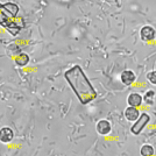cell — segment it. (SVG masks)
Instances as JSON below:
<instances>
[{
  "instance_id": "cell-3",
  "label": "cell",
  "mask_w": 156,
  "mask_h": 156,
  "mask_svg": "<svg viewBox=\"0 0 156 156\" xmlns=\"http://www.w3.org/2000/svg\"><path fill=\"white\" fill-rule=\"evenodd\" d=\"M0 13H2L8 19H13L19 13V6L14 2H6L0 8Z\"/></svg>"
},
{
  "instance_id": "cell-12",
  "label": "cell",
  "mask_w": 156,
  "mask_h": 156,
  "mask_svg": "<svg viewBox=\"0 0 156 156\" xmlns=\"http://www.w3.org/2000/svg\"><path fill=\"white\" fill-rule=\"evenodd\" d=\"M154 97H155V92L153 91V90H149V91H147L144 93L142 99L148 106H153L154 105Z\"/></svg>"
},
{
  "instance_id": "cell-7",
  "label": "cell",
  "mask_w": 156,
  "mask_h": 156,
  "mask_svg": "<svg viewBox=\"0 0 156 156\" xmlns=\"http://www.w3.org/2000/svg\"><path fill=\"white\" fill-rule=\"evenodd\" d=\"M96 129H97L98 134H100V135H107V134H110L112 127H111V124L107 120H99Z\"/></svg>"
},
{
  "instance_id": "cell-4",
  "label": "cell",
  "mask_w": 156,
  "mask_h": 156,
  "mask_svg": "<svg viewBox=\"0 0 156 156\" xmlns=\"http://www.w3.org/2000/svg\"><path fill=\"white\" fill-rule=\"evenodd\" d=\"M140 36H141L142 41H144V42H150V41H153V40L155 39L156 30L153 27L144 26L140 30Z\"/></svg>"
},
{
  "instance_id": "cell-14",
  "label": "cell",
  "mask_w": 156,
  "mask_h": 156,
  "mask_svg": "<svg viewBox=\"0 0 156 156\" xmlns=\"http://www.w3.org/2000/svg\"><path fill=\"white\" fill-rule=\"evenodd\" d=\"M147 79H148V82H149L150 84L156 85V70L148 72L147 73Z\"/></svg>"
},
{
  "instance_id": "cell-8",
  "label": "cell",
  "mask_w": 156,
  "mask_h": 156,
  "mask_svg": "<svg viewBox=\"0 0 156 156\" xmlns=\"http://www.w3.org/2000/svg\"><path fill=\"white\" fill-rule=\"evenodd\" d=\"M140 117V112L136 107H132V106H128L126 110H125V118L128 120V121H132L134 122L135 120H137V118Z\"/></svg>"
},
{
  "instance_id": "cell-13",
  "label": "cell",
  "mask_w": 156,
  "mask_h": 156,
  "mask_svg": "<svg viewBox=\"0 0 156 156\" xmlns=\"http://www.w3.org/2000/svg\"><path fill=\"white\" fill-rule=\"evenodd\" d=\"M140 155L141 156H153L154 155V148L149 144H144L140 149Z\"/></svg>"
},
{
  "instance_id": "cell-2",
  "label": "cell",
  "mask_w": 156,
  "mask_h": 156,
  "mask_svg": "<svg viewBox=\"0 0 156 156\" xmlns=\"http://www.w3.org/2000/svg\"><path fill=\"white\" fill-rule=\"evenodd\" d=\"M149 120H150V117L147 113L140 114V117L137 118V120L134 121V125L130 127V132H132L134 135H139L143 130V128L147 126V124L149 122Z\"/></svg>"
},
{
  "instance_id": "cell-6",
  "label": "cell",
  "mask_w": 156,
  "mask_h": 156,
  "mask_svg": "<svg viewBox=\"0 0 156 156\" xmlns=\"http://www.w3.org/2000/svg\"><path fill=\"white\" fill-rule=\"evenodd\" d=\"M14 137L13 130L9 127H4L0 129V141L2 143H9Z\"/></svg>"
},
{
  "instance_id": "cell-10",
  "label": "cell",
  "mask_w": 156,
  "mask_h": 156,
  "mask_svg": "<svg viewBox=\"0 0 156 156\" xmlns=\"http://www.w3.org/2000/svg\"><path fill=\"white\" fill-rule=\"evenodd\" d=\"M29 62V56L25 52H20L19 55L15 57V63L19 66H25Z\"/></svg>"
},
{
  "instance_id": "cell-9",
  "label": "cell",
  "mask_w": 156,
  "mask_h": 156,
  "mask_svg": "<svg viewBox=\"0 0 156 156\" xmlns=\"http://www.w3.org/2000/svg\"><path fill=\"white\" fill-rule=\"evenodd\" d=\"M142 101H143L142 96L139 94V93H130L129 96H128V98H127V103L132 107H139V106H141Z\"/></svg>"
},
{
  "instance_id": "cell-15",
  "label": "cell",
  "mask_w": 156,
  "mask_h": 156,
  "mask_svg": "<svg viewBox=\"0 0 156 156\" xmlns=\"http://www.w3.org/2000/svg\"><path fill=\"white\" fill-rule=\"evenodd\" d=\"M1 6H2V4H0V8H1Z\"/></svg>"
},
{
  "instance_id": "cell-5",
  "label": "cell",
  "mask_w": 156,
  "mask_h": 156,
  "mask_svg": "<svg viewBox=\"0 0 156 156\" xmlns=\"http://www.w3.org/2000/svg\"><path fill=\"white\" fill-rule=\"evenodd\" d=\"M120 79H121L122 84L127 85V86H129V85H132L133 83H134V82H135V79H136V76H135V73H134V72L130 71V70H125V71L121 72Z\"/></svg>"
},
{
  "instance_id": "cell-11",
  "label": "cell",
  "mask_w": 156,
  "mask_h": 156,
  "mask_svg": "<svg viewBox=\"0 0 156 156\" xmlns=\"http://www.w3.org/2000/svg\"><path fill=\"white\" fill-rule=\"evenodd\" d=\"M5 29H6L7 32L9 33V34H12V35H16V34H19L20 29H21V26L19 25H16V22H13V21H11L6 27H5Z\"/></svg>"
},
{
  "instance_id": "cell-1",
  "label": "cell",
  "mask_w": 156,
  "mask_h": 156,
  "mask_svg": "<svg viewBox=\"0 0 156 156\" xmlns=\"http://www.w3.org/2000/svg\"><path fill=\"white\" fill-rule=\"evenodd\" d=\"M64 78L68 84L71 86L72 91L75 92L82 105L91 103L97 97V91L93 89L90 80L85 76L83 69L79 65H75L65 71Z\"/></svg>"
}]
</instances>
